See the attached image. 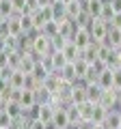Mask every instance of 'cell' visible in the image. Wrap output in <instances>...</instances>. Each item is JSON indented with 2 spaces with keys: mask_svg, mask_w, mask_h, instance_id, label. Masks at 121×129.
Masks as SVG:
<instances>
[{
  "mask_svg": "<svg viewBox=\"0 0 121 129\" xmlns=\"http://www.w3.org/2000/svg\"><path fill=\"white\" fill-rule=\"evenodd\" d=\"M2 80H5V71H0V82H2Z\"/></svg>",
  "mask_w": 121,
  "mask_h": 129,
  "instance_id": "cell-46",
  "label": "cell"
},
{
  "mask_svg": "<svg viewBox=\"0 0 121 129\" xmlns=\"http://www.w3.org/2000/svg\"><path fill=\"white\" fill-rule=\"evenodd\" d=\"M76 106H78V112H80V120H82V123H91V116H93V103L84 101V103H76Z\"/></svg>",
  "mask_w": 121,
  "mask_h": 129,
  "instance_id": "cell-21",
  "label": "cell"
},
{
  "mask_svg": "<svg viewBox=\"0 0 121 129\" xmlns=\"http://www.w3.org/2000/svg\"><path fill=\"white\" fill-rule=\"evenodd\" d=\"M5 82H9V86L13 90H22L24 82H26V73H22L19 69H9L5 71Z\"/></svg>",
  "mask_w": 121,
  "mask_h": 129,
  "instance_id": "cell-3",
  "label": "cell"
},
{
  "mask_svg": "<svg viewBox=\"0 0 121 129\" xmlns=\"http://www.w3.org/2000/svg\"><path fill=\"white\" fill-rule=\"evenodd\" d=\"M37 5H39V9H41V7H50L52 0H37Z\"/></svg>",
  "mask_w": 121,
  "mask_h": 129,
  "instance_id": "cell-43",
  "label": "cell"
},
{
  "mask_svg": "<svg viewBox=\"0 0 121 129\" xmlns=\"http://www.w3.org/2000/svg\"><path fill=\"white\" fill-rule=\"evenodd\" d=\"M84 2H87V0H84Z\"/></svg>",
  "mask_w": 121,
  "mask_h": 129,
  "instance_id": "cell-48",
  "label": "cell"
},
{
  "mask_svg": "<svg viewBox=\"0 0 121 129\" xmlns=\"http://www.w3.org/2000/svg\"><path fill=\"white\" fill-rule=\"evenodd\" d=\"M61 54H63V56L67 58V62H76V60L80 58V50H78V47H76L71 41L67 43V45L63 47V50H61Z\"/></svg>",
  "mask_w": 121,
  "mask_h": 129,
  "instance_id": "cell-19",
  "label": "cell"
},
{
  "mask_svg": "<svg viewBox=\"0 0 121 129\" xmlns=\"http://www.w3.org/2000/svg\"><path fill=\"white\" fill-rule=\"evenodd\" d=\"M50 43H52V52H61L63 47L69 43V39H65V37H61V35H56V37H52L50 39Z\"/></svg>",
  "mask_w": 121,
  "mask_h": 129,
  "instance_id": "cell-31",
  "label": "cell"
},
{
  "mask_svg": "<svg viewBox=\"0 0 121 129\" xmlns=\"http://www.w3.org/2000/svg\"><path fill=\"white\" fill-rule=\"evenodd\" d=\"M97 86L102 88V90H110V88H112V69H110V67L104 69L102 73L97 75Z\"/></svg>",
  "mask_w": 121,
  "mask_h": 129,
  "instance_id": "cell-16",
  "label": "cell"
},
{
  "mask_svg": "<svg viewBox=\"0 0 121 129\" xmlns=\"http://www.w3.org/2000/svg\"><path fill=\"white\" fill-rule=\"evenodd\" d=\"M115 67L121 69V50H117V60H115Z\"/></svg>",
  "mask_w": 121,
  "mask_h": 129,
  "instance_id": "cell-42",
  "label": "cell"
},
{
  "mask_svg": "<svg viewBox=\"0 0 121 129\" xmlns=\"http://www.w3.org/2000/svg\"><path fill=\"white\" fill-rule=\"evenodd\" d=\"M91 129H106V127H104V125H93Z\"/></svg>",
  "mask_w": 121,
  "mask_h": 129,
  "instance_id": "cell-44",
  "label": "cell"
},
{
  "mask_svg": "<svg viewBox=\"0 0 121 129\" xmlns=\"http://www.w3.org/2000/svg\"><path fill=\"white\" fill-rule=\"evenodd\" d=\"M67 64V58L61 52H52V67H54V71H61L63 67Z\"/></svg>",
  "mask_w": 121,
  "mask_h": 129,
  "instance_id": "cell-30",
  "label": "cell"
},
{
  "mask_svg": "<svg viewBox=\"0 0 121 129\" xmlns=\"http://www.w3.org/2000/svg\"><path fill=\"white\" fill-rule=\"evenodd\" d=\"M108 112L110 110H106L104 106H93V116H91V125H104V120L108 118Z\"/></svg>",
  "mask_w": 121,
  "mask_h": 129,
  "instance_id": "cell-17",
  "label": "cell"
},
{
  "mask_svg": "<svg viewBox=\"0 0 121 129\" xmlns=\"http://www.w3.org/2000/svg\"><path fill=\"white\" fill-rule=\"evenodd\" d=\"M33 92H35V99H37V106H39V103H48V99H50V95H52L43 84H41L39 88H35Z\"/></svg>",
  "mask_w": 121,
  "mask_h": 129,
  "instance_id": "cell-29",
  "label": "cell"
},
{
  "mask_svg": "<svg viewBox=\"0 0 121 129\" xmlns=\"http://www.w3.org/2000/svg\"><path fill=\"white\" fill-rule=\"evenodd\" d=\"M65 112H67V118H69V127H71V129H76L80 123H82V120H80V112H78V106H76V103L67 106Z\"/></svg>",
  "mask_w": 121,
  "mask_h": 129,
  "instance_id": "cell-18",
  "label": "cell"
},
{
  "mask_svg": "<svg viewBox=\"0 0 121 129\" xmlns=\"http://www.w3.org/2000/svg\"><path fill=\"white\" fill-rule=\"evenodd\" d=\"M104 43L108 47H112V50H121V30H115V28L108 26V35H106Z\"/></svg>",
  "mask_w": 121,
  "mask_h": 129,
  "instance_id": "cell-14",
  "label": "cell"
},
{
  "mask_svg": "<svg viewBox=\"0 0 121 129\" xmlns=\"http://www.w3.org/2000/svg\"><path fill=\"white\" fill-rule=\"evenodd\" d=\"M19 22H22V30H24V35H35V26H33V17H30V13L19 15Z\"/></svg>",
  "mask_w": 121,
  "mask_h": 129,
  "instance_id": "cell-26",
  "label": "cell"
},
{
  "mask_svg": "<svg viewBox=\"0 0 121 129\" xmlns=\"http://www.w3.org/2000/svg\"><path fill=\"white\" fill-rule=\"evenodd\" d=\"M104 127H106V129H119L121 127V114H119V110H110V112H108V118L104 120Z\"/></svg>",
  "mask_w": 121,
  "mask_h": 129,
  "instance_id": "cell-23",
  "label": "cell"
},
{
  "mask_svg": "<svg viewBox=\"0 0 121 129\" xmlns=\"http://www.w3.org/2000/svg\"><path fill=\"white\" fill-rule=\"evenodd\" d=\"M61 2H63V5H69V2H71V0H61Z\"/></svg>",
  "mask_w": 121,
  "mask_h": 129,
  "instance_id": "cell-47",
  "label": "cell"
},
{
  "mask_svg": "<svg viewBox=\"0 0 121 129\" xmlns=\"http://www.w3.org/2000/svg\"><path fill=\"white\" fill-rule=\"evenodd\" d=\"M7 28H9V35H13V37H22V35H24L19 15H11V17H7Z\"/></svg>",
  "mask_w": 121,
  "mask_h": 129,
  "instance_id": "cell-15",
  "label": "cell"
},
{
  "mask_svg": "<svg viewBox=\"0 0 121 129\" xmlns=\"http://www.w3.org/2000/svg\"><path fill=\"white\" fill-rule=\"evenodd\" d=\"M2 106H5V99H2V97H0V110H2Z\"/></svg>",
  "mask_w": 121,
  "mask_h": 129,
  "instance_id": "cell-45",
  "label": "cell"
},
{
  "mask_svg": "<svg viewBox=\"0 0 121 129\" xmlns=\"http://www.w3.org/2000/svg\"><path fill=\"white\" fill-rule=\"evenodd\" d=\"M43 86L50 92H58L61 86H63V75H61V71H50L46 75V80H43Z\"/></svg>",
  "mask_w": 121,
  "mask_h": 129,
  "instance_id": "cell-6",
  "label": "cell"
},
{
  "mask_svg": "<svg viewBox=\"0 0 121 129\" xmlns=\"http://www.w3.org/2000/svg\"><path fill=\"white\" fill-rule=\"evenodd\" d=\"M102 92H104V90L97 86V82L87 84V101H89V103H93V106H97L99 99H102Z\"/></svg>",
  "mask_w": 121,
  "mask_h": 129,
  "instance_id": "cell-13",
  "label": "cell"
},
{
  "mask_svg": "<svg viewBox=\"0 0 121 129\" xmlns=\"http://www.w3.org/2000/svg\"><path fill=\"white\" fill-rule=\"evenodd\" d=\"M50 11H52V17H54V22H58V19L65 17V5H63L61 0H52Z\"/></svg>",
  "mask_w": 121,
  "mask_h": 129,
  "instance_id": "cell-25",
  "label": "cell"
},
{
  "mask_svg": "<svg viewBox=\"0 0 121 129\" xmlns=\"http://www.w3.org/2000/svg\"><path fill=\"white\" fill-rule=\"evenodd\" d=\"M58 35L61 37H65V39H69L71 41V37H74V32H76V24L71 22V19H67V17H63V19H58Z\"/></svg>",
  "mask_w": 121,
  "mask_h": 129,
  "instance_id": "cell-8",
  "label": "cell"
},
{
  "mask_svg": "<svg viewBox=\"0 0 121 129\" xmlns=\"http://www.w3.org/2000/svg\"><path fill=\"white\" fill-rule=\"evenodd\" d=\"M91 22H93V19H91V17H89V15H87V11H82V13H80L78 17L74 19L76 28H89V26H91Z\"/></svg>",
  "mask_w": 121,
  "mask_h": 129,
  "instance_id": "cell-34",
  "label": "cell"
},
{
  "mask_svg": "<svg viewBox=\"0 0 121 129\" xmlns=\"http://www.w3.org/2000/svg\"><path fill=\"white\" fill-rule=\"evenodd\" d=\"M82 2H84V0H82ZM102 5H104V0H87V2H84V11H87V15L91 19H99Z\"/></svg>",
  "mask_w": 121,
  "mask_h": 129,
  "instance_id": "cell-11",
  "label": "cell"
},
{
  "mask_svg": "<svg viewBox=\"0 0 121 129\" xmlns=\"http://www.w3.org/2000/svg\"><path fill=\"white\" fill-rule=\"evenodd\" d=\"M46 125H48V123H41L39 118H33V120H30V129H46Z\"/></svg>",
  "mask_w": 121,
  "mask_h": 129,
  "instance_id": "cell-40",
  "label": "cell"
},
{
  "mask_svg": "<svg viewBox=\"0 0 121 129\" xmlns=\"http://www.w3.org/2000/svg\"><path fill=\"white\" fill-rule=\"evenodd\" d=\"M82 11H84V2H82V0H71L69 5H65V17L74 22Z\"/></svg>",
  "mask_w": 121,
  "mask_h": 129,
  "instance_id": "cell-10",
  "label": "cell"
},
{
  "mask_svg": "<svg viewBox=\"0 0 121 129\" xmlns=\"http://www.w3.org/2000/svg\"><path fill=\"white\" fill-rule=\"evenodd\" d=\"M41 32H43V35H46L48 39H52V37H56V35H58V24H56V22H48L46 26L41 28Z\"/></svg>",
  "mask_w": 121,
  "mask_h": 129,
  "instance_id": "cell-33",
  "label": "cell"
},
{
  "mask_svg": "<svg viewBox=\"0 0 121 129\" xmlns=\"http://www.w3.org/2000/svg\"><path fill=\"white\" fill-rule=\"evenodd\" d=\"M2 110H5V112H7V114H9L13 120H15V118H19V116L24 114V110L19 108V103H17V101H5Z\"/></svg>",
  "mask_w": 121,
  "mask_h": 129,
  "instance_id": "cell-22",
  "label": "cell"
},
{
  "mask_svg": "<svg viewBox=\"0 0 121 129\" xmlns=\"http://www.w3.org/2000/svg\"><path fill=\"white\" fill-rule=\"evenodd\" d=\"M71 43H74L78 50H84V47L91 45V35H89V28H76L74 37H71Z\"/></svg>",
  "mask_w": 121,
  "mask_h": 129,
  "instance_id": "cell-4",
  "label": "cell"
},
{
  "mask_svg": "<svg viewBox=\"0 0 121 129\" xmlns=\"http://www.w3.org/2000/svg\"><path fill=\"white\" fill-rule=\"evenodd\" d=\"M52 125H54L56 129H71V127H69V118H67L65 108H58V110H54V118H52Z\"/></svg>",
  "mask_w": 121,
  "mask_h": 129,
  "instance_id": "cell-12",
  "label": "cell"
},
{
  "mask_svg": "<svg viewBox=\"0 0 121 129\" xmlns=\"http://www.w3.org/2000/svg\"><path fill=\"white\" fill-rule=\"evenodd\" d=\"M0 71H9V52L0 50Z\"/></svg>",
  "mask_w": 121,
  "mask_h": 129,
  "instance_id": "cell-38",
  "label": "cell"
},
{
  "mask_svg": "<svg viewBox=\"0 0 121 129\" xmlns=\"http://www.w3.org/2000/svg\"><path fill=\"white\" fill-rule=\"evenodd\" d=\"M89 35H91V41L93 43H104L108 35V24L102 19H93L91 26H89Z\"/></svg>",
  "mask_w": 121,
  "mask_h": 129,
  "instance_id": "cell-2",
  "label": "cell"
},
{
  "mask_svg": "<svg viewBox=\"0 0 121 129\" xmlns=\"http://www.w3.org/2000/svg\"><path fill=\"white\" fill-rule=\"evenodd\" d=\"M108 2H110V7H112L115 13H121V0H108Z\"/></svg>",
  "mask_w": 121,
  "mask_h": 129,
  "instance_id": "cell-41",
  "label": "cell"
},
{
  "mask_svg": "<svg viewBox=\"0 0 121 129\" xmlns=\"http://www.w3.org/2000/svg\"><path fill=\"white\" fill-rule=\"evenodd\" d=\"M22 52H9V69H19V64H22Z\"/></svg>",
  "mask_w": 121,
  "mask_h": 129,
  "instance_id": "cell-32",
  "label": "cell"
},
{
  "mask_svg": "<svg viewBox=\"0 0 121 129\" xmlns=\"http://www.w3.org/2000/svg\"><path fill=\"white\" fill-rule=\"evenodd\" d=\"M33 118H39L41 123H52V118H54V108L50 103H39L35 108V112H33Z\"/></svg>",
  "mask_w": 121,
  "mask_h": 129,
  "instance_id": "cell-5",
  "label": "cell"
},
{
  "mask_svg": "<svg viewBox=\"0 0 121 129\" xmlns=\"http://www.w3.org/2000/svg\"><path fill=\"white\" fill-rule=\"evenodd\" d=\"M50 52H52L50 39H48L43 32H35V35H33V54L37 56V58H41V56L50 54Z\"/></svg>",
  "mask_w": 121,
  "mask_h": 129,
  "instance_id": "cell-1",
  "label": "cell"
},
{
  "mask_svg": "<svg viewBox=\"0 0 121 129\" xmlns=\"http://www.w3.org/2000/svg\"><path fill=\"white\" fill-rule=\"evenodd\" d=\"M110 28H115V30H121V13H115V17H112V22L108 24Z\"/></svg>",
  "mask_w": 121,
  "mask_h": 129,
  "instance_id": "cell-39",
  "label": "cell"
},
{
  "mask_svg": "<svg viewBox=\"0 0 121 129\" xmlns=\"http://www.w3.org/2000/svg\"><path fill=\"white\" fill-rule=\"evenodd\" d=\"M74 64H76V75H78V82H82L84 75H87V71H89V67H91V62H87V60L78 58Z\"/></svg>",
  "mask_w": 121,
  "mask_h": 129,
  "instance_id": "cell-27",
  "label": "cell"
},
{
  "mask_svg": "<svg viewBox=\"0 0 121 129\" xmlns=\"http://www.w3.org/2000/svg\"><path fill=\"white\" fill-rule=\"evenodd\" d=\"M117 99H119V90H115V88L104 90L102 99H99V106H104L106 110H117Z\"/></svg>",
  "mask_w": 121,
  "mask_h": 129,
  "instance_id": "cell-7",
  "label": "cell"
},
{
  "mask_svg": "<svg viewBox=\"0 0 121 129\" xmlns=\"http://www.w3.org/2000/svg\"><path fill=\"white\" fill-rule=\"evenodd\" d=\"M80 58L87 60V62H95V60H97V45H95V43H91L89 47L80 50Z\"/></svg>",
  "mask_w": 121,
  "mask_h": 129,
  "instance_id": "cell-24",
  "label": "cell"
},
{
  "mask_svg": "<svg viewBox=\"0 0 121 129\" xmlns=\"http://www.w3.org/2000/svg\"><path fill=\"white\" fill-rule=\"evenodd\" d=\"M0 43H2L5 52H17L19 50V37H13V35H7L5 39H0Z\"/></svg>",
  "mask_w": 121,
  "mask_h": 129,
  "instance_id": "cell-20",
  "label": "cell"
},
{
  "mask_svg": "<svg viewBox=\"0 0 121 129\" xmlns=\"http://www.w3.org/2000/svg\"><path fill=\"white\" fill-rule=\"evenodd\" d=\"M11 7H13V13L15 15L26 13V0H11Z\"/></svg>",
  "mask_w": 121,
  "mask_h": 129,
  "instance_id": "cell-35",
  "label": "cell"
},
{
  "mask_svg": "<svg viewBox=\"0 0 121 129\" xmlns=\"http://www.w3.org/2000/svg\"><path fill=\"white\" fill-rule=\"evenodd\" d=\"M11 125H13V118L5 110H0V129H11Z\"/></svg>",
  "mask_w": 121,
  "mask_h": 129,
  "instance_id": "cell-36",
  "label": "cell"
},
{
  "mask_svg": "<svg viewBox=\"0 0 121 129\" xmlns=\"http://www.w3.org/2000/svg\"><path fill=\"white\" fill-rule=\"evenodd\" d=\"M119 129H121V127H119Z\"/></svg>",
  "mask_w": 121,
  "mask_h": 129,
  "instance_id": "cell-49",
  "label": "cell"
},
{
  "mask_svg": "<svg viewBox=\"0 0 121 129\" xmlns=\"http://www.w3.org/2000/svg\"><path fill=\"white\" fill-rule=\"evenodd\" d=\"M112 17H115V11H112V7H110V2H108V0H104L102 13H99V19H102V22H106V24H110Z\"/></svg>",
  "mask_w": 121,
  "mask_h": 129,
  "instance_id": "cell-28",
  "label": "cell"
},
{
  "mask_svg": "<svg viewBox=\"0 0 121 129\" xmlns=\"http://www.w3.org/2000/svg\"><path fill=\"white\" fill-rule=\"evenodd\" d=\"M87 101V84L76 82L71 86V103H84Z\"/></svg>",
  "mask_w": 121,
  "mask_h": 129,
  "instance_id": "cell-9",
  "label": "cell"
},
{
  "mask_svg": "<svg viewBox=\"0 0 121 129\" xmlns=\"http://www.w3.org/2000/svg\"><path fill=\"white\" fill-rule=\"evenodd\" d=\"M112 88L115 90H121V69H112Z\"/></svg>",
  "mask_w": 121,
  "mask_h": 129,
  "instance_id": "cell-37",
  "label": "cell"
}]
</instances>
